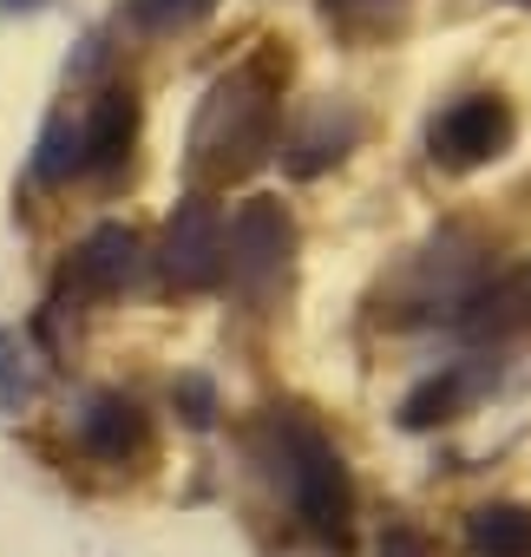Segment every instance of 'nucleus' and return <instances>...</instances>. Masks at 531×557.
Returning a JSON list of instances; mask_svg holds the SVG:
<instances>
[{"label": "nucleus", "instance_id": "f257e3e1", "mask_svg": "<svg viewBox=\"0 0 531 557\" xmlns=\"http://www.w3.org/2000/svg\"><path fill=\"white\" fill-rule=\"evenodd\" d=\"M283 79H289V53L270 47V53H249L243 66H230L203 92L190 119V151H184L197 184H230L262 164V151L276 145V119H283Z\"/></svg>", "mask_w": 531, "mask_h": 557}, {"label": "nucleus", "instance_id": "f03ea898", "mask_svg": "<svg viewBox=\"0 0 531 557\" xmlns=\"http://www.w3.org/2000/svg\"><path fill=\"white\" fill-rule=\"evenodd\" d=\"M249 453L262 459V472H270L283 492H289V505H296V518L316 531V537H329V544H342L348 537V518H355V485H348V466H342V453L296 413V407H276V413H262L256 420V433H249Z\"/></svg>", "mask_w": 531, "mask_h": 557}, {"label": "nucleus", "instance_id": "7ed1b4c3", "mask_svg": "<svg viewBox=\"0 0 531 557\" xmlns=\"http://www.w3.org/2000/svg\"><path fill=\"white\" fill-rule=\"evenodd\" d=\"M289 256H296V223L276 197H249L223 223V275L249 309L276 302V289L289 283Z\"/></svg>", "mask_w": 531, "mask_h": 557}, {"label": "nucleus", "instance_id": "20e7f679", "mask_svg": "<svg viewBox=\"0 0 531 557\" xmlns=\"http://www.w3.org/2000/svg\"><path fill=\"white\" fill-rule=\"evenodd\" d=\"M511 106L498 99V92H466V99H453L433 125H427V151H433V164H446V171H479V164H492V158H505V145H511Z\"/></svg>", "mask_w": 531, "mask_h": 557}, {"label": "nucleus", "instance_id": "39448f33", "mask_svg": "<svg viewBox=\"0 0 531 557\" xmlns=\"http://www.w3.org/2000/svg\"><path fill=\"white\" fill-rule=\"evenodd\" d=\"M158 269H164V283L184 289V296L223 283V210H217L203 190L171 210L164 243H158Z\"/></svg>", "mask_w": 531, "mask_h": 557}, {"label": "nucleus", "instance_id": "423d86ee", "mask_svg": "<svg viewBox=\"0 0 531 557\" xmlns=\"http://www.w3.org/2000/svg\"><path fill=\"white\" fill-rule=\"evenodd\" d=\"M138 269H145V236H138L132 223H99V230H86V243L73 249L66 283L86 289V296H119Z\"/></svg>", "mask_w": 531, "mask_h": 557}, {"label": "nucleus", "instance_id": "0eeeda50", "mask_svg": "<svg viewBox=\"0 0 531 557\" xmlns=\"http://www.w3.org/2000/svg\"><path fill=\"white\" fill-rule=\"evenodd\" d=\"M361 145V112L348 106V99H316L309 112H302V125L289 132V171L296 177H316V171H329V164H342L348 151Z\"/></svg>", "mask_w": 531, "mask_h": 557}, {"label": "nucleus", "instance_id": "6e6552de", "mask_svg": "<svg viewBox=\"0 0 531 557\" xmlns=\"http://www.w3.org/2000/svg\"><path fill=\"white\" fill-rule=\"evenodd\" d=\"M79 446L99 459V466H125L151 446V420L132 394H92L86 413H79Z\"/></svg>", "mask_w": 531, "mask_h": 557}, {"label": "nucleus", "instance_id": "1a4fd4ad", "mask_svg": "<svg viewBox=\"0 0 531 557\" xmlns=\"http://www.w3.org/2000/svg\"><path fill=\"white\" fill-rule=\"evenodd\" d=\"M132 138H138V92L132 86H106L92 99V112L79 119V145H86V171H119L132 158Z\"/></svg>", "mask_w": 531, "mask_h": 557}, {"label": "nucleus", "instance_id": "9d476101", "mask_svg": "<svg viewBox=\"0 0 531 557\" xmlns=\"http://www.w3.org/2000/svg\"><path fill=\"white\" fill-rule=\"evenodd\" d=\"M459 322L472 335H511V329H531V262L498 275V283H479L472 302L459 309Z\"/></svg>", "mask_w": 531, "mask_h": 557}, {"label": "nucleus", "instance_id": "9b49d317", "mask_svg": "<svg viewBox=\"0 0 531 557\" xmlns=\"http://www.w3.org/2000/svg\"><path fill=\"white\" fill-rule=\"evenodd\" d=\"M472 557H531V505H479L466 518Z\"/></svg>", "mask_w": 531, "mask_h": 557}, {"label": "nucleus", "instance_id": "f8f14e48", "mask_svg": "<svg viewBox=\"0 0 531 557\" xmlns=\"http://www.w3.org/2000/svg\"><path fill=\"white\" fill-rule=\"evenodd\" d=\"M479 394V374L472 368H453V374H433L427 387H413L407 394V407H400V426H440V420H459L466 413V400Z\"/></svg>", "mask_w": 531, "mask_h": 557}, {"label": "nucleus", "instance_id": "ddd939ff", "mask_svg": "<svg viewBox=\"0 0 531 557\" xmlns=\"http://www.w3.org/2000/svg\"><path fill=\"white\" fill-rule=\"evenodd\" d=\"M86 171V145H79V119L73 112H53L40 125V145H34V177L40 184H66Z\"/></svg>", "mask_w": 531, "mask_h": 557}, {"label": "nucleus", "instance_id": "4468645a", "mask_svg": "<svg viewBox=\"0 0 531 557\" xmlns=\"http://www.w3.org/2000/svg\"><path fill=\"white\" fill-rule=\"evenodd\" d=\"M407 8L413 0H322V21L355 34V40H381V34H394L407 21Z\"/></svg>", "mask_w": 531, "mask_h": 557}, {"label": "nucleus", "instance_id": "2eb2a0df", "mask_svg": "<svg viewBox=\"0 0 531 557\" xmlns=\"http://www.w3.org/2000/svg\"><path fill=\"white\" fill-rule=\"evenodd\" d=\"M125 14L145 27V34H177V27H197L217 14V0H125Z\"/></svg>", "mask_w": 531, "mask_h": 557}, {"label": "nucleus", "instance_id": "dca6fc26", "mask_svg": "<svg viewBox=\"0 0 531 557\" xmlns=\"http://www.w3.org/2000/svg\"><path fill=\"white\" fill-rule=\"evenodd\" d=\"M171 400H177V413H184V426H197V433H203V426L217 420V387H210L203 374H184V381L171 387Z\"/></svg>", "mask_w": 531, "mask_h": 557}, {"label": "nucleus", "instance_id": "f3484780", "mask_svg": "<svg viewBox=\"0 0 531 557\" xmlns=\"http://www.w3.org/2000/svg\"><path fill=\"white\" fill-rule=\"evenodd\" d=\"M381 557H433V544H427L413 524H387V537H381Z\"/></svg>", "mask_w": 531, "mask_h": 557}, {"label": "nucleus", "instance_id": "a211bd4d", "mask_svg": "<svg viewBox=\"0 0 531 557\" xmlns=\"http://www.w3.org/2000/svg\"><path fill=\"white\" fill-rule=\"evenodd\" d=\"M40 8H53V0H0V14H40Z\"/></svg>", "mask_w": 531, "mask_h": 557}, {"label": "nucleus", "instance_id": "6ab92c4d", "mask_svg": "<svg viewBox=\"0 0 531 557\" xmlns=\"http://www.w3.org/2000/svg\"><path fill=\"white\" fill-rule=\"evenodd\" d=\"M518 8H531V0H518Z\"/></svg>", "mask_w": 531, "mask_h": 557}]
</instances>
